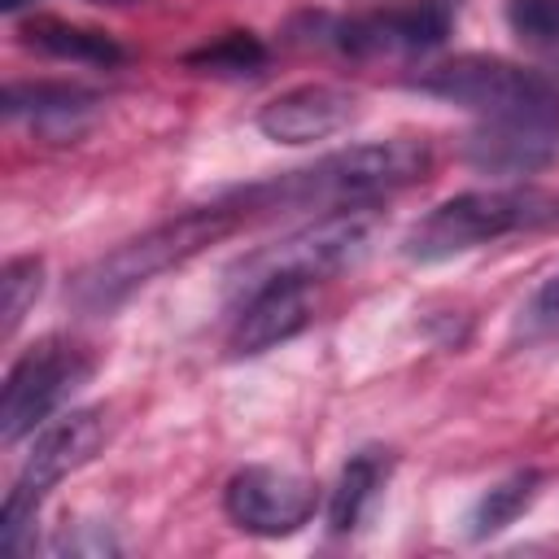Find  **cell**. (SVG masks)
Here are the masks:
<instances>
[{
	"instance_id": "1",
	"label": "cell",
	"mask_w": 559,
	"mask_h": 559,
	"mask_svg": "<svg viewBox=\"0 0 559 559\" xmlns=\"http://www.w3.org/2000/svg\"><path fill=\"white\" fill-rule=\"evenodd\" d=\"M432 170V148L411 135L393 140H367L336 148L301 170L249 183L227 192L245 210H349V205H371L397 188L419 183Z\"/></svg>"
},
{
	"instance_id": "2",
	"label": "cell",
	"mask_w": 559,
	"mask_h": 559,
	"mask_svg": "<svg viewBox=\"0 0 559 559\" xmlns=\"http://www.w3.org/2000/svg\"><path fill=\"white\" fill-rule=\"evenodd\" d=\"M249 218V210L231 197L214 201V205H197L183 210L131 240H122L118 249L92 258L70 284L66 297L79 314H114L127 297H135L144 284H153L157 275L183 266L188 258H197L201 249H210L214 240H223L227 231H236Z\"/></svg>"
},
{
	"instance_id": "3",
	"label": "cell",
	"mask_w": 559,
	"mask_h": 559,
	"mask_svg": "<svg viewBox=\"0 0 559 559\" xmlns=\"http://www.w3.org/2000/svg\"><path fill=\"white\" fill-rule=\"evenodd\" d=\"M380 231V214L376 205H349V210H328L323 218L288 231L275 245H262L258 253H245L231 271H227V293L231 301L249 297L262 284H319L345 266H354L371 240Z\"/></svg>"
},
{
	"instance_id": "4",
	"label": "cell",
	"mask_w": 559,
	"mask_h": 559,
	"mask_svg": "<svg viewBox=\"0 0 559 559\" xmlns=\"http://www.w3.org/2000/svg\"><path fill=\"white\" fill-rule=\"evenodd\" d=\"M559 218V197L542 188H472L432 205L402 240L411 262H445L454 253L480 249L524 227H542Z\"/></svg>"
},
{
	"instance_id": "5",
	"label": "cell",
	"mask_w": 559,
	"mask_h": 559,
	"mask_svg": "<svg viewBox=\"0 0 559 559\" xmlns=\"http://www.w3.org/2000/svg\"><path fill=\"white\" fill-rule=\"evenodd\" d=\"M424 96L450 100L459 109H472L493 122H550L559 127V87L515 61L485 57V52H463L441 66H428L411 79Z\"/></svg>"
},
{
	"instance_id": "6",
	"label": "cell",
	"mask_w": 559,
	"mask_h": 559,
	"mask_svg": "<svg viewBox=\"0 0 559 559\" xmlns=\"http://www.w3.org/2000/svg\"><path fill=\"white\" fill-rule=\"evenodd\" d=\"M92 376V358L61 341V336H44L35 341L4 376L0 389V441L17 445L22 437L39 432L48 424L52 411H61V402H70V393H79Z\"/></svg>"
},
{
	"instance_id": "7",
	"label": "cell",
	"mask_w": 559,
	"mask_h": 559,
	"mask_svg": "<svg viewBox=\"0 0 559 559\" xmlns=\"http://www.w3.org/2000/svg\"><path fill=\"white\" fill-rule=\"evenodd\" d=\"M223 507H227L231 524L245 533L288 537V533L306 528L310 515L319 511V485L301 472H288V467L249 463L227 480Z\"/></svg>"
},
{
	"instance_id": "8",
	"label": "cell",
	"mask_w": 559,
	"mask_h": 559,
	"mask_svg": "<svg viewBox=\"0 0 559 559\" xmlns=\"http://www.w3.org/2000/svg\"><path fill=\"white\" fill-rule=\"evenodd\" d=\"M450 35V9L437 0H415V4H393L358 17H341L328 26V44L345 57H415L441 48Z\"/></svg>"
},
{
	"instance_id": "9",
	"label": "cell",
	"mask_w": 559,
	"mask_h": 559,
	"mask_svg": "<svg viewBox=\"0 0 559 559\" xmlns=\"http://www.w3.org/2000/svg\"><path fill=\"white\" fill-rule=\"evenodd\" d=\"M358 114V96L341 83H301L288 87L280 96H271L258 109V131L275 144L301 148L314 140H328L336 131H345Z\"/></svg>"
},
{
	"instance_id": "10",
	"label": "cell",
	"mask_w": 559,
	"mask_h": 559,
	"mask_svg": "<svg viewBox=\"0 0 559 559\" xmlns=\"http://www.w3.org/2000/svg\"><path fill=\"white\" fill-rule=\"evenodd\" d=\"M100 445H105V411L100 406H83V411L57 415L35 432V445H31V454H26V463H22L13 485L48 498L52 485H61L70 472L92 463Z\"/></svg>"
},
{
	"instance_id": "11",
	"label": "cell",
	"mask_w": 559,
	"mask_h": 559,
	"mask_svg": "<svg viewBox=\"0 0 559 559\" xmlns=\"http://www.w3.org/2000/svg\"><path fill=\"white\" fill-rule=\"evenodd\" d=\"M310 323V284H262L249 297L236 301V323L227 336V349L236 358L266 354L284 341H293Z\"/></svg>"
},
{
	"instance_id": "12",
	"label": "cell",
	"mask_w": 559,
	"mask_h": 559,
	"mask_svg": "<svg viewBox=\"0 0 559 559\" xmlns=\"http://www.w3.org/2000/svg\"><path fill=\"white\" fill-rule=\"evenodd\" d=\"M559 153V127L550 122H493L480 118V127L463 140V162L485 175H533L550 166Z\"/></svg>"
},
{
	"instance_id": "13",
	"label": "cell",
	"mask_w": 559,
	"mask_h": 559,
	"mask_svg": "<svg viewBox=\"0 0 559 559\" xmlns=\"http://www.w3.org/2000/svg\"><path fill=\"white\" fill-rule=\"evenodd\" d=\"M96 105L100 96L79 83H9L0 96V114L9 122L31 118L44 135H79Z\"/></svg>"
},
{
	"instance_id": "14",
	"label": "cell",
	"mask_w": 559,
	"mask_h": 559,
	"mask_svg": "<svg viewBox=\"0 0 559 559\" xmlns=\"http://www.w3.org/2000/svg\"><path fill=\"white\" fill-rule=\"evenodd\" d=\"M389 467H393V459H389V450H380V445H362V450L349 454V463L341 467L336 489H332V498H328V528H332V533H354V528H358V520H362V511L371 507L376 489L384 485Z\"/></svg>"
},
{
	"instance_id": "15",
	"label": "cell",
	"mask_w": 559,
	"mask_h": 559,
	"mask_svg": "<svg viewBox=\"0 0 559 559\" xmlns=\"http://www.w3.org/2000/svg\"><path fill=\"white\" fill-rule=\"evenodd\" d=\"M17 35L26 48H39L57 61H79V66H118L122 61V48L114 44V35L74 26L66 17H31V22H22Z\"/></svg>"
},
{
	"instance_id": "16",
	"label": "cell",
	"mask_w": 559,
	"mask_h": 559,
	"mask_svg": "<svg viewBox=\"0 0 559 559\" xmlns=\"http://www.w3.org/2000/svg\"><path fill=\"white\" fill-rule=\"evenodd\" d=\"M537 489H542V472H537V467H520V472L493 480V485L472 502V511H467V537H472V542H485V537L502 533L507 524H515V520L533 507Z\"/></svg>"
},
{
	"instance_id": "17",
	"label": "cell",
	"mask_w": 559,
	"mask_h": 559,
	"mask_svg": "<svg viewBox=\"0 0 559 559\" xmlns=\"http://www.w3.org/2000/svg\"><path fill=\"white\" fill-rule=\"evenodd\" d=\"M39 293H44V262L39 258L22 253V258H9L0 266V336L4 341L22 328V319Z\"/></svg>"
},
{
	"instance_id": "18",
	"label": "cell",
	"mask_w": 559,
	"mask_h": 559,
	"mask_svg": "<svg viewBox=\"0 0 559 559\" xmlns=\"http://www.w3.org/2000/svg\"><path fill=\"white\" fill-rule=\"evenodd\" d=\"M183 61L192 70H205V74H231V79H240V74H258L266 66V44L258 35H249V31H231L223 39L188 52Z\"/></svg>"
},
{
	"instance_id": "19",
	"label": "cell",
	"mask_w": 559,
	"mask_h": 559,
	"mask_svg": "<svg viewBox=\"0 0 559 559\" xmlns=\"http://www.w3.org/2000/svg\"><path fill=\"white\" fill-rule=\"evenodd\" d=\"M39 507H44V498L31 493V489H22V485H13V489L4 493V507H0V550H4L9 559H22V555L31 550Z\"/></svg>"
},
{
	"instance_id": "20",
	"label": "cell",
	"mask_w": 559,
	"mask_h": 559,
	"mask_svg": "<svg viewBox=\"0 0 559 559\" xmlns=\"http://www.w3.org/2000/svg\"><path fill=\"white\" fill-rule=\"evenodd\" d=\"M507 26L524 44H559V0H507Z\"/></svg>"
},
{
	"instance_id": "21",
	"label": "cell",
	"mask_w": 559,
	"mask_h": 559,
	"mask_svg": "<svg viewBox=\"0 0 559 559\" xmlns=\"http://www.w3.org/2000/svg\"><path fill=\"white\" fill-rule=\"evenodd\" d=\"M524 323L537 336H559V271L533 293V301L524 306Z\"/></svg>"
},
{
	"instance_id": "22",
	"label": "cell",
	"mask_w": 559,
	"mask_h": 559,
	"mask_svg": "<svg viewBox=\"0 0 559 559\" xmlns=\"http://www.w3.org/2000/svg\"><path fill=\"white\" fill-rule=\"evenodd\" d=\"M22 4H31V0H0V13H17Z\"/></svg>"
},
{
	"instance_id": "23",
	"label": "cell",
	"mask_w": 559,
	"mask_h": 559,
	"mask_svg": "<svg viewBox=\"0 0 559 559\" xmlns=\"http://www.w3.org/2000/svg\"><path fill=\"white\" fill-rule=\"evenodd\" d=\"M96 4H140V0H96Z\"/></svg>"
}]
</instances>
